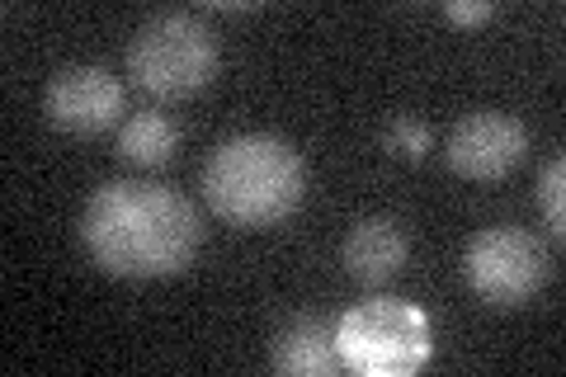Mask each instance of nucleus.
<instances>
[{"mask_svg": "<svg viewBox=\"0 0 566 377\" xmlns=\"http://www.w3.org/2000/svg\"><path fill=\"white\" fill-rule=\"evenodd\" d=\"M81 245L114 279H170L199 255L203 222L161 179H109L81 208Z\"/></svg>", "mask_w": 566, "mask_h": 377, "instance_id": "f257e3e1", "label": "nucleus"}, {"mask_svg": "<svg viewBox=\"0 0 566 377\" xmlns=\"http://www.w3.org/2000/svg\"><path fill=\"white\" fill-rule=\"evenodd\" d=\"M307 193V166L293 142L274 133H237L208 151L203 199L222 222L260 231L293 218Z\"/></svg>", "mask_w": 566, "mask_h": 377, "instance_id": "f03ea898", "label": "nucleus"}, {"mask_svg": "<svg viewBox=\"0 0 566 377\" xmlns=\"http://www.w3.org/2000/svg\"><path fill=\"white\" fill-rule=\"evenodd\" d=\"M335 349L359 377H411L430 364L434 326L406 297H368L335 321Z\"/></svg>", "mask_w": 566, "mask_h": 377, "instance_id": "7ed1b4c3", "label": "nucleus"}, {"mask_svg": "<svg viewBox=\"0 0 566 377\" xmlns=\"http://www.w3.org/2000/svg\"><path fill=\"white\" fill-rule=\"evenodd\" d=\"M128 76L151 100H189L218 76V33L199 14L161 10L133 33Z\"/></svg>", "mask_w": 566, "mask_h": 377, "instance_id": "20e7f679", "label": "nucleus"}, {"mask_svg": "<svg viewBox=\"0 0 566 377\" xmlns=\"http://www.w3.org/2000/svg\"><path fill=\"white\" fill-rule=\"evenodd\" d=\"M463 279L491 307H524L547 283V255L524 227H482L463 250Z\"/></svg>", "mask_w": 566, "mask_h": 377, "instance_id": "39448f33", "label": "nucleus"}, {"mask_svg": "<svg viewBox=\"0 0 566 377\" xmlns=\"http://www.w3.org/2000/svg\"><path fill=\"white\" fill-rule=\"evenodd\" d=\"M123 109H128L123 81L99 62H71L43 85L48 123L71 137H95L114 128V123H123Z\"/></svg>", "mask_w": 566, "mask_h": 377, "instance_id": "423d86ee", "label": "nucleus"}, {"mask_svg": "<svg viewBox=\"0 0 566 377\" xmlns=\"http://www.w3.org/2000/svg\"><path fill=\"white\" fill-rule=\"evenodd\" d=\"M528 133L515 114L505 109H472L449 128L444 160L463 179H501L524 160Z\"/></svg>", "mask_w": 566, "mask_h": 377, "instance_id": "0eeeda50", "label": "nucleus"}, {"mask_svg": "<svg viewBox=\"0 0 566 377\" xmlns=\"http://www.w3.org/2000/svg\"><path fill=\"white\" fill-rule=\"evenodd\" d=\"M270 364L283 377H331L340 373V349H335V326L322 316H297L279 326L270 339Z\"/></svg>", "mask_w": 566, "mask_h": 377, "instance_id": "6e6552de", "label": "nucleus"}, {"mask_svg": "<svg viewBox=\"0 0 566 377\" xmlns=\"http://www.w3.org/2000/svg\"><path fill=\"white\" fill-rule=\"evenodd\" d=\"M406 250H411L406 227L397 218H382L378 212V218H359L349 227L340 260L359 283H382L406 264Z\"/></svg>", "mask_w": 566, "mask_h": 377, "instance_id": "1a4fd4ad", "label": "nucleus"}, {"mask_svg": "<svg viewBox=\"0 0 566 377\" xmlns=\"http://www.w3.org/2000/svg\"><path fill=\"white\" fill-rule=\"evenodd\" d=\"M175 147H180V128H175V118L161 109H137L133 118L118 123V156L128 160V166H142V170L170 166Z\"/></svg>", "mask_w": 566, "mask_h": 377, "instance_id": "9d476101", "label": "nucleus"}, {"mask_svg": "<svg viewBox=\"0 0 566 377\" xmlns=\"http://www.w3.org/2000/svg\"><path fill=\"white\" fill-rule=\"evenodd\" d=\"M382 147L401 156V160H424L434 147V133H430V123L416 118V114H397L392 123H387V133H382Z\"/></svg>", "mask_w": 566, "mask_h": 377, "instance_id": "9b49d317", "label": "nucleus"}, {"mask_svg": "<svg viewBox=\"0 0 566 377\" xmlns=\"http://www.w3.org/2000/svg\"><path fill=\"white\" fill-rule=\"evenodd\" d=\"M538 212L553 227V237H562L566 231V160L562 156H553L538 170Z\"/></svg>", "mask_w": 566, "mask_h": 377, "instance_id": "f8f14e48", "label": "nucleus"}, {"mask_svg": "<svg viewBox=\"0 0 566 377\" xmlns=\"http://www.w3.org/2000/svg\"><path fill=\"white\" fill-rule=\"evenodd\" d=\"M491 14H495L491 0H472V6H468V0H449V6H444L449 24H486Z\"/></svg>", "mask_w": 566, "mask_h": 377, "instance_id": "ddd939ff", "label": "nucleus"}]
</instances>
